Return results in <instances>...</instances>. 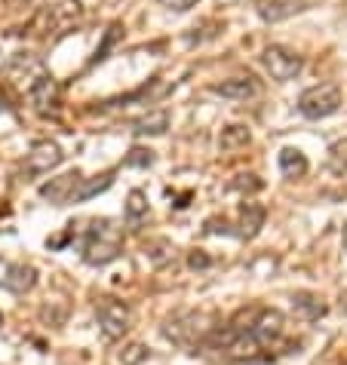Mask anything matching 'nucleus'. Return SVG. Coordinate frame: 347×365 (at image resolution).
<instances>
[{"instance_id": "obj_13", "label": "nucleus", "mask_w": 347, "mask_h": 365, "mask_svg": "<svg viewBox=\"0 0 347 365\" xmlns=\"http://www.w3.org/2000/svg\"><path fill=\"white\" fill-rule=\"evenodd\" d=\"M216 96H224V98H237V101H246V98H255L261 93V83L255 77H231V80H221V83L212 86Z\"/></svg>"}, {"instance_id": "obj_19", "label": "nucleus", "mask_w": 347, "mask_h": 365, "mask_svg": "<svg viewBox=\"0 0 347 365\" xmlns=\"http://www.w3.org/2000/svg\"><path fill=\"white\" fill-rule=\"evenodd\" d=\"M145 255H148V261L154 267H163V264H169V261L176 258V246H172L169 240H163V237H154V240L145 242Z\"/></svg>"}, {"instance_id": "obj_12", "label": "nucleus", "mask_w": 347, "mask_h": 365, "mask_svg": "<svg viewBox=\"0 0 347 365\" xmlns=\"http://www.w3.org/2000/svg\"><path fill=\"white\" fill-rule=\"evenodd\" d=\"M264 218H268V212H264L261 202H255V200H243L240 202V230H237V237L240 240H255L261 233L264 227Z\"/></svg>"}, {"instance_id": "obj_8", "label": "nucleus", "mask_w": 347, "mask_h": 365, "mask_svg": "<svg viewBox=\"0 0 347 365\" xmlns=\"http://www.w3.org/2000/svg\"><path fill=\"white\" fill-rule=\"evenodd\" d=\"M28 101H31V108L40 117H53L59 110V101H62L59 80L53 74H46V71H40L31 83H28Z\"/></svg>"}, {"instance_id": "obj_2", "label": "nucleus", "mask_w": 347, "mask_h": 365, "mask_svg": "<svg viewBox=\"0 0 347 365\" xmlns=\"http://www.w3.org/2000/svg\"><path fill=\"white\" fill-rule=\"evenodd\" d=\"M216 317L212 313H200V310H188V313H176L163 322V338L172 341L176 347L188 350V353H203V344L212 331H216Z\"/></svg>"}, {"instance_id": "obj_4", "label": "nucleus", "mask_w": 347, "mask_h": 365, "mask_svg": "<svg viewBox=\"0 0 347 365\" xmlns=\"http://www.w3.org/2000/svg\"><path fill=\"white\" fill-rule=\"evenodd\" d=\"M80 19H84V4L80 0H53V4H44L31 16L28 31L34 37H59L68 34Z\"/></svg>"}, {"instance_id": "obj_29", "label": "nucleus", "mask_w": 347, "mask_h": 365, "mask_svg": "<svg viewBox=\"0 0 347 365\" xmlns=\"http://www.w3.org/2000/svg\"><path fill=\"white\" fill-rule=\"evenodd\" d=\"M9 6H22V4H31V0H6Z\"/></svg>"}, {"instance_id": "obj_9", "label": "nucleus", "mask_w": 347, "mask_h": 365, "mask_svg": "<svg viewBox=\"0 0 347 365\" xmlns=\"http://www.w3.org/2000/svg\"><path fill=\"white\" fill-rule=\"evenodd\" d=\"M37 286V267L25 264V261H6L0 258V289L13 292V295H25Z\"/></svg>"}, {"instance_id": "obj_10", "label": "nucleus", "mask_w": 347, "mask_h": 365, "mask_svg": "<svg viewBox=\"0 0 347 365\" xmlns=\"http://www.w3.org/2000/svg\"><path fill=\"white\" fill-rule=\"evenodd\" d=\"M65 160L62 148L56 145V141H37L31 145V150L25 154V163H22V172L28 178H37V175H46V172H53L59 163Z\"/></svg>"}, {"instance_id": "obj_15", "label": "nucleus", "mask_w": 347, "mask_h": 365, "mask_svg": "<svg viewBox=\"0 0 347 365\" xmlns=\"http://www.w3.org/2000/svg\"><path fill=\"white\" fill-rule=\"evenodd\" d=\"M280 172H283V178H304L308 175V157L301 154L298 148H283L280 150Z\"/></svg>"}, {"instance_id": "obj_23", "label": "nucleus", "mask_w": 347, "mask_h": 365, "mask_svg": "<svg viewBox=\"0 0 347 365\" xmlns=\"http://www.w3.org/2000/svg\"><path fill=\"white\" fill-rule=\"evenodd\" d=\"M145 359H148L145 344H129V347H124V353H120V362L124 365H141Z\"/></svg>"}, {"instance_id": "obj_16", "label": "nucleus", "mask_w": 347, "mask_h": 365, "mask_svg": "<svg viewBox=\"0 0 347 365\" xmlns=\"http://www.w3.org/2000/svg\"><path fill=\"white\" fill-rule=\"evenodd\" d=\"M111 185H114V169H108V172H101V175H93V178H80V185H77V194H74V202H84L89 197H96L101 194V190H108Z\"/></svg>"}, {"instance_id": "obj_6", "label": "nucleus", "mask_w": 347, "mask_h": 365, "mask_svg": "<svg viewBox=\"0 0 347 365\" xmlns=\"http://www.w3.org/2000/svg\"><path fill=\"white\" fill-rule=\"evenodd\" d=\"M96 319L108 341H120L132 329V310L114 295H101L96 301Z\"/></svg>"}, {"instance_id": "obj_1", "label": "nucleus", "mask_w": 347, "mask_h": 365, "mask_svg": "<svg viewBox=\"0 0 347 365\" xmlns=\"http://www.w3.org/2000/svg\"><path fill=\"white\" fill-rule=\"evenodd\" d=\"M124 227L114 218H93L84 233V261L89 267H105L124 255Z\"/></svg>"}, {"instance_id": "obj_22", "label": "nucleus", "mask_w": 347, "mask_h": 365, "mask_svg": "<svg viewBox=\"0 0 347 365\" xmlns=\"http://www.w3.org/2000/svg\"><path fill=\"white\" fill-rule=\"evenodd\" d=\"M231 187L240 190V194H258V190L264 187V181L255 175V172H246V175H237V178H233Z\"/></svg>"}, {"instance_id": "obj_30", "label": "nucleus", "mask_w": 347, "mask_h": 365, "mask_svg": "<svg viewBox=\"0 0 347 365\" xmlns=\"http://www.w3.org/2000/svg\"><path fill=\"white\" fill-rule=\"evenodd\" d=\"M344 252H347V225H344Z\"/></svg>"}, {"instance_id": "obj_21", "label": "nucleus", "mask_w": 347, "mask_h": 365, "mask_svg": "<svg viewBox=\"0 0 347 365\" xmlns=\"http://www.w3.org/2000/svg\"><path fill=\"white\" fill-rule=\"evenodd\" d=\"M329 172L332 175H347V138H338V141H332V148H329Z\"/></svg>"}, {"instance_id": "obj_27", "label": "nucleus", "mask_w": 347, "mask_h": 365, "mask_svg": "<svg viewBox=\"0 0 347 365\" xmlns=\"http://www.w3.org/2000/svg\"><path fill=\"white\" fill-rule=\"evenodd\" d=\"M188 264H191V270H206V267H212V258L203 249H193L191 258H188Z\"/></svg>"}, {"instance_id": "obj_25", "label": "nucleus", "mask_w": 347, "mask_h": 365, "mask_svg": "<svg viewBox=\"0 0 347 365\" xmlns=\"http://www.w3.org/2000/svg\"><path fill=\"white\" fill-rule=\"evenodd\" d=\"M151 163H154V150H145V148H132L126 157V166H151Z\"/></svg>"}, {"instance_id": "obj_5", "label": "nucleus", "mask_w": 347, "mask_h": 365, "mask_svg": "<svg viewBox=\"0 0 347 365\" xmlns=\"http://www.w3.org/2000/svg\"><path fill=\"white\" fill-rule=\"evenodd\" d=\"M341 86L338 83H316L311 89H304L298 96V110L308 120H326L341 108Z\"/></svg>"}, {"instance_id": "obj_28", "label": "nucleus", "mask_w": 347, "mask_h": 365, "mask_svg": "<svg viewBox=\"0 0 347 365\" xmlns=\"http://www.w3.org/2000/svg\"><path fill=\"white\" fill-rule=\"evenodd\" d=\"M157 4H163V6H169V9H176V13H185V9H191V6H197L200 0H157Z\"/></svg>"}, {"instance_id": "obj_7", "label": "nucleus", "mask_w": 347, "mask_h": 365, "mask_svg": "<svg viewBox=\"0 0 347 365\" xmlns=\"http://www.w3.org/2000/svg\"><path fill=\"white\" fill-rule=\"evenodd\" d=\"M261 65L268 68V74L277 80V83H286V80H295V77L301 74L304 58L295 53V49H289V46L273 43V46H268L261 53Z\"/></svg>"}, {"instance_id": "obj_24", "label": "nucleus", "mask_w": 347, "mask_h": 365, "mask_svg": "<svg viewBox=\"0 0 347 365\" xmlns=\"http://www.w3.org/2000/svg\"><path fill=\"white\" fill-rule=\"evenodd\" d=\"M295 9V13H298V9H304V6H298V4H268V6H261V16L264 19H271V22H277V19H283V16H289Z\"/></svg>"}, {"instance_id": "obj_31", "label": "nucleus", "mask_w": 347, "mask_h": 365, "mask_svg": "<svg viewBox=\"0 0 347 365\" xmlns=\"http://www.w3.org/2000/svg\"><path fill=\"white\" fill-rule=\"evenodd\" d=\"M0 322H4V313H0Z\"/></svg>"}, {"instance_id": "obj_18", "label": "nucleus", "mask_w": 347, "mask_h": 365, "mask_svg": "<svg viewBox=\"0 0 347 365\" xmlns=\"http://www.w3.org/2000/svg\"><path fill=\"white\" fill-rule=\"evenodd\" d=\"M249 141H252V133H249V126L231 123V126H224V129H221L218 148L224 150V154H231V150H240V148H246Z\"/></svg>"}, {"instance_id": "obj_3", "label": "nucleus", "mask_w": 347, "mask_h": 365, "mask_svg": "<svg viewBox=\"0 0 347 365\" xmlns=\"http://www.w3.org/2000/svg\"><path fill=\"white\" fill-rule=\"evenodd\" d=\"M237 326H243L249 331V338L264 350V356L277 347L286 334V317L277 307H261V304H252V307H243L237 317H233Z\"/></svg>"}, {"instance_id": "obj_17", "label": "nucleus", "mask_w": 347, "mask_h": 365, "mask_svg": "<svg viewBox=\"0 0 347 365\" xmlns=\"http://www.w3.org/2000/svg\"><path fill=\"white\" fill-rule=\"evenodd\" d=\"M169 129V114L166 110H151V114L139 117L132 123V133L136 135H163Z\"/></svg>"}, {"instance_id": "obj_20", "label": "nucleus", "mask_w": 347, "mask_h": 365, "mask_svg": "<svg viewBox=\"0 0 347 365\" xmlns=\"http://www.w3.org/2000/svg\"><path fill=\"white\" fill-rule=\"evenodd\" d=\"M124 215H126V221H132V225L148 215V194H145V190H139V187L129 190L126 206H124Z\"/></svg>"}, {"instance_id": "obj_11", "label": "nucleus", "mask_w": 347, "mask_h": 365, "mask_svg": "<svg viewBox=\"0 0 347 365\" xmlns=\"http://www.w3.org/2000/svg\"><path fill=\"white\" fill-rule=\"evenodd\" d=\"M80 178H84V172H65V175L59 178H49L44 187H40V197L49 200L53 206H68V202H74V194H77V185Z\"/></svg>"}, {"instance_id": "obj_26", "label": "nucleus", "mask_w": 347, "mask_h": 365, "mask_svg": "<svg viewBox=\"0 0 347 365\" xmlns=\"http://www.w3.org/2000/svg\"><path fill=\"white\" fill-rule=\"evenodd\" d=\"M120 37V25H111L108 28V34H105V43H101L99 49H96V56H93V62H89V65H96V62H101V58H105V53H108V49H111V43H114V40Z\"/></svg>"}, {"instance_id": "obj_14", "label": "nucleus", "mask_w": 347, "mask_h": 365, "mask_svg": "<svg viewBox=\"0 0 347 365\" xmlns=\"http://www.w3.org/2000/svg\"><path fill=\"white\" fill-rule=\"evenodd\" d=\"M292 307H295V313H298L301 319H308V322H316V319L326 317V304H323L320 295H313V292H295Z\"/></svg>"}]
</instances>
